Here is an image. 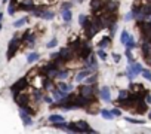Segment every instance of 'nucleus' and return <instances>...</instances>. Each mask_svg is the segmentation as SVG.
<instances>
[{"instance_id": "nucleus-41", "label": "nucleus", "mask_w": 151, "mask_h": 134, "mask_svg": "<svg viewBox=\"0 0 151 134\" xmlns=\"http://www.w3.org/2000/svg\"><path fill=\"white\" fill-rule=\"evenodd\" d=\"M144 101H145L147 104H150V103H151V95H150L148 92H147V94L144 95Z\"/></svg>"}, {"instance_id": "nucleus-25", "label": "nucleus", "mask_w": 151, "mask_h": 134, "mask_svg": "<svg viewBox=\"0 0 151 134\" xmlns=\"http://www.w3.org/2000/svg\"><path fill=\"white\" fill-rule=\"evenodd\" d=\"M89 21H91V20H89V18H88L86 15H83V14H82V15L79 17V23H80V25H82L83 28H85V27H86V25L89 24Z\"/></svg>"}, {"instance_id": "nucleus-14", "label": "nucleus", "mask_w": 151, "mask_h": 134, "mask_svg": "<svg viewBox=\"0 0 151 134\" xmlns=\"http://www.w3.org/2000/svg\"><path fill=\"white\" fill-rule=\"evenodd\" d=\"M91 73H92V72H91L89 69L82 70V72H79V73H77V76H76V81H77V82H82V81H83V79H86Z\"/></svg>"}, {"instance_id": "nucleus-10", "label": "nucleus", "mask_w": 151, "mask_h": 134, "mask_svg": "<svg viewBox=\"0 0 151 134\" xmlns=\"http://www.w3.org/2000/svg\"><path fill=\"white\" fill-rule=\"evenodd\" d=\"M127 70H129V72H132V73L136 76V75H139V73L142 72V66H141V64H138V63H130V64L127 66Z\"/></svg>"}, {"instance_id": "nucleus-18", "label": "nucleus", "mask_w": 151, "mask_h": 134, "mask_svg": "<svg viewBox=\"0 0 151 134\" xmlns=\"http://www.w3.org/2000/svg\"><path fill=\"white\" fill-rule=\"evenodd\" d=\"M61 14H62V18H64V21H65V23H70V21H71V18H73L71 9H62V11H61Z\"/></svg>"}, {"instance_id": "nucleus-48", "label": "nucleus", "mask_w": 151, "mask_h": 134, "mask_svg": "<svg viewBox=\"0 0 151 134\" xmlns=\"http://www.w3.org/2000/svg\"><path fill=\"white\" fill-rule=\"evenodd\" d=\"M142 2H145V3H151V0H142Z\"/></svg>"}, {"instance_id": "nucleus-44", "label": "nucleus", "mask_w": 151, "mask_h": 134, "mask_svg": "<svg viewBox=\"0 0 151 134\" xmlns=\"http://www.w3.org/2000/svg\"><path fill=\"white\" fill-rule=\"evenodd\" d=\"M111 113H113L114 116H120V115H122V112H120L119 109H113V110H111Z\"/></svg>"}, {"instance_id": "nucleus-1", "label": "nucleus", "mask_w": 151, "mask_h": 134, "mask_svg": "<svg viewBox=\"0 0 151 134\" xmlns=\"http://www.w3.org/2000/svg\"><path fill=\"white\" fill-rule=\"evenodd\" d=\"M28 87V76L27 78H21L19 81H17L12 87H11V91H12V95L15 97L18 92H21V91H24L25 88Z\"/></svg>"}, {"instance_id": "nucleus-19", "label": "nucleus", "mask_w": 151, "mask_h": 134, "mask_svg": "<svg viewBox=\"0 0 151 134\" xmlns=\"http://www.w3.org/2000/svg\"><path fill=\"white\" fill-rule=\"evenodd\" d=\"M70 76V70L68 69H64V70H58V75H56V79H61V81H64V79H67Z\"/></svg>"}, {"instance_id": "nucleus-5", "label": "nucleus", "mask_w": 151, "mask_h": 134, "mask_svg": "<svg viewBox=\"0 0 151 134\" xmlns=\"http://www.w3.org/2000/svg\"><path fill=\"white\" fill-rule=\"evenodd\" d=\"M119 11V2L116 0H104V12L116 14Z\"/></svg>"}, {"instance_id": "nucleus-32", "label": "nucleus", "mask_w": 151, "mask_h": 134, "mask_svg": "<svg viewBox=\"0 0 151 134\" xmlns=\"http://www.w3.org/2000/svg\"><path fill=\"white\" fill-rule=\"evenodd\" d=\"M136 46V43H135V40H133V37L130 36V39L127 40V43H126V48H129V49H132V48H135Z\"/></svg>"}, {"instance_id": "nucleus-47", "label": "nucleus", "mask_w": 151, "mask_h": 134, "mask_svg": "<svg viewBox=\"0 0 151 134\" xmlns=\"http://www.w3.org/2000/svg\"><path fill=\"white\" fill-rule=\"evenodd\" d=\"M2 18H3V14L0 12V30H2Z\"/></svg>"}, {"instance_id": "nucleus-21", "label": "nucleus", "mask_w": 151, "mask_h": 134, "mask_svg": "<svg viewBox=\"0 0 151 134\" xmlns=\"http://www.w3.org/2000/svg\"><path fill=\"white\" fill-rule=\"evenodd\" d=\"M19 110L21 112H24V113H27V115H30V116H34L36 115V112L28 106V104H24V106H19Z\"/></svg>"}, {"instance_id": "nucleus-50", "label": "nucleus", "mask_w": 151, "mask_h": 134, "mask_svg": "<svg viewBox=\"0 0 151 134\" xmlns=\"http://www.w3.org/2000/svg\"><path fill=\"white\" fill-rule=\"evenodd\" d=\"M6 2H8V0H3V3H6Z\"/></svg>"}, {"instance_id": "nucleus-8", "label": "nucleus", "mask_w": 151, "mask_h": 134, "mask_svg": "<svg viewBox=\"0 0 151 134\" xmlns=\"http://www.w3.org/2000/svg\"><path fill=\"white\" fill-rule=\"evenodd\" d=\"M14 98H15V101L18 103V106H24V104H28V103H30V97H28L27 94H24V91L18 92Z\"/></svg>"}, {"instance_id": "nucleus-9", "label": "nucleus", "mask_w": 151, "mask_h": 134, "mask_svg": "<svg viewBox=\"0 0 151 134\" xmlns=\"http://www.w3.org/2000/svg\"><path fill=\"white\" fill-rule=\"evenodd\" d=\"M74 124L79 127L80 133H95V130H93V128H91V127H89V124H88L86 121H77V122H74Z\"/></svg>"}, {"instance_id": "nucleus-23", "label": "nucleus", "mask_w": 151, "mask_h": 134, "mask_svg": "<svg viewBox=\"0 0 151 134\" xmlns=\"http://www.w3.org/2000/svg\"><path fill=\"white\" fill-rule=\"evenodd\" d=\"M101 116L104 118V119H113L114 118V115L111 113V110H107V109H101Z\"/></svg>"}, {"instance_id": "nucleus-40", "label": "nucleus", "mask_w": 151, "mask_h": 134, "mask_svg": "<svg viewBox=\"0 0 151 134\" xmlns=\"http://www.w3.org/2000/svg\"><path fill=\"white\" fill-rule=\"evenodd\" d=\"M43 101H45V103H47V104H52V103H53L52 97H49V95H45V97H43Z\"/></svg>"}, {"instance_id": "nucleus-11", "label": "nucleus", "mask_w": 151, "mask_h": 134, "mask_svg": "<svg viewBox=\"0 0 151 134\" xmlns=\"http://www.w3.org/2000/svg\"><path fill=\"white\" fill-rule=\"evenodd\" d=\"M99 95H101V98L104 100V101H111V92H110V88L108 87H104V88H101L99 90Z\"/></svg>"}, {"instance_id": "nucleus-4", "label": "nucleus", "mask_w": 151, "mask_h": 134, "mask_svg": "<svg viewBox=\"0 0 151 134\" xmlns=\"http://www.w3.org/2000/svg\"><path fill=\"white\" fill-rule=\"evenodd\" d=\"M21 43H22V42H21L19 37H14V39L9 42V46H8V60H11V58L17 54V51H18V48H19Z\"/></svg>"}, {"instance_id": "nucleus-38", "label": "nucleus", "mask_w": 151, "mask_h": 134, "mask_svg": "<svg viewBox=\"0 0 151 134\" xmlns=\"http://www.w3.org/2000/svg\"><path fill=\"white\" fill-rule=\"evenodd\" d=\"M129 95V92L126 91V90H122V91H119V98H126Z\"/></svg>"}, {"instance_id": "nucleus-36", "label": "nucleus", "mask_w": 151, "mask_h": 134, "mask_svg": "<svg viewBox=\"0 0 151 134\" xmlns=\"http://www.w3.org/2000/svg\"><path fill=\"white\" fill-rule=\"evenodd\" d=\"M96 54H98V57H99V58H102V60H105V58H107V52H105L104 49H101V48L98 49V52H96Z\"/></svg>"}, {"instance_id": "nucleus-37", "label": "nucleus", "mask_w": 151, "mask_h": 134, "mask_svg": "<svg viewBox=\"0 0 151 134\" xmlns=\"http://www.w3.org/2000/svg\"><path fill=\"white\" fill-rule=\"evenodd\" d=\"M126 57H127L129 64H130V63H133V55H132V52H130V49H129V48L126 49Z\"/></svg>"}, {"instance_id": "nucleus-3", "label": "nucleus", "mask_w": 151, "mask_h": 134, "mask_svg": "<svg viewBox=\"0 0 151 134\" xmlns=\"http://www.w3.org/2000/svg\"><path fill=\"white\" fill-rule=\"evenodd\" d=\"M79 94H82V95H85V97H89V98H93V95L95 94H99V91L95 88V87H92V85H80L79 87Z\"/></svg>"}, {"instance_id": "nucleus-2", "label": "nucleus", "mask_w": 151, "mask_h": 134, "mask_svg": "<svg viewBox=\"0 0 151 134\" xmlns=\"http://www.w3.org/2000/svg\"><path fill=\"white\" fill-rule=\"evenodd\" d=\"M74 54L77 55L80 60H86V58L92 54V48H91V45H89L88 42H83V43H82V46H80L77 51H76Z\"/></svg>"}, {"instance_id": "nucleus-31", "label": "nucleus", "mask_w": 151, "mask_h": 134, "mask_svg": "<svg viewBox=\"0 0 151 134\" xmlns=\"http://www.w3.org/2000/svg\"><path fill=\"white\" fill-rule=\"evenodd\" d=\"M126 121L130 122V124H144L145 122L144 119H135V118H126Z\"/></svg>"}, {"instance_id": "nucleus-15", "label": "nucleus", "mask_w": 151, "mask_h": 134, "mask_svg": "<svg viewBox=\"0 0 151 134\" xmlns=\"http://www.w3.org/2000/svg\"><path fill=\"white\" fill-rule=\"evenodd\" d=\"M43 88H45V90L52 91V90L55 88V85H53V79H50V78H46V76H45V81H43Z\"/></svg>"}, {"instance_id": "nucleus-24", "label": "nucleus", "mask_w": 151, "mask_h": 134, "mask_svg": "<svg viewBox=\"0 0 151 134\" xmlns=\"http://www.w3.org/2000/svg\"><path fill=\"white\" fill-rule=\"evenodd\" d=\"M47 121H49V122H58V121H64V116H62V115H58V113H53V115H50V116L47 118Z\"/></svg>"}, {"instance_id": "nucleus-6", "label": "nucleus", "mask_w": 151, "mask_h": 134, "mask_svg": "<svg viewBox=\"0 0 151 134\" xmlns=\"http://www.w3.org/2000/svg\"><path fill=\"white\" fill-rule=\"evenodd\" d=\"M91 9H92L93 15L99 17L104 12V0H92L91 2Z\"/></svg>"}, {"instance_id": "nucleus-30", "label": "nucleus", "mask_w": 151, "mask_h": 134, "mask_svg": "<svg viewBox=\"0 0 151 134\" xmlns=\"http://www.w3.org/2000/svg\"><path fill=\"white\" fill-rule=\"evenodd\" d=\"M25 23H27V18H21V20H18V21H15V23H14V27H15V28H18V27L24 25Z\"/></svg>"}, {"instance_id": "nucleus-43", "label": "nucleus", "mask_w": 151, "mask_h": 134, "mask_svg": "<svg viewBox=\"0 0 151 134\" xmlns=\"http://www.w3.org/2000/svg\"><path fill=\"white\" fill-rule=\"evenodd\" d=\"M132 18H133V12H129V14H126V17H124L126 21H130Z\"/></svg>"}, {"instance_id": "nucleus-29", "label": "nucleus", "mask_w": 151, "mask_h": 134, "mask_svg": "<svg viewBox=\"0 0 151 134\" xmlns=\"http://www.w3.org/2000/svg\"><path fill=\"white\" fill-rule=\"evenodd\" d=\"M86 84H88V85H93V84H96V76L91 73V75L86 78Z\"/></svg>"}, {"instance_id": "nucleus-51", "label": "nucleus", "mask_w": 151, "mask_h": 134, "mask_svg": "<svg viewBox=\"0 0 151 134\" xmlns=\"http://www.w3.org/2000/svg\"><path fill=\"white\" fill-rule=\"evenodd\" d=\"M79 2H80V0H79Z\"/></svg>"}, {"instance_id": "nucleus-7", "label": "nucleus", "mask_w": 151, "mask_h": 134, "mask_svg": "<svg viewBox=\"0 0 151 134\" xmlns=\"http://www.w3.org/2000/svg\"><path fill=\"white\" fill-rule=\"evenodd\" d=\"M74 51L73 49H70L68 46L67 48H62V49H59V58L64 61V63H68L70 60H73L74 58Z\"/></svg>"}, {"instance_id": "nucleus-46", "label": "nucleus", "mask_w": 151, "mask_h": 134, "mask_svg": "<svg viewBox=\"0 0 151 134\" xmlns=\"http://www.w3.org/2000/svg\"><path fill=\"white\" fill-rule=\"evenodd\" d=\"M113 58H114V61H116V63H119V61H120V55H119V54H113Z\"/></svg>"}, {"instance_id": "nucleus-13", "label": "nucleus", "mask_w": 151, "mask_h": 134, "mask_svg": "<svg viewBox=\"0 0 151 134\" xmlns=\"http://www.w3.org/2000/svg\"><path fill=\"white\" fill-rule=\"evenodd\" d=\"M19 116H21V121L24 122V125L30 127V125L33 124V119H31V116H30V115H27V113H24V112H21V110H19Z\"/></svg>"}, {"instance_id": "nucleus-12", "label": "nucleus", "mask_w": 151, "mask_h": 134, "mask_svg": "<svg viewBox=\"0 0 151 134\" xmlns=\"http://www.w3.org/2000/svg\"><path fill=\"white\" fill-rule=\"evenodd\" d=\"M52 92H53V98H55V100H58V101H59V100H62V98H65V97L68 95L65 91H62V90H59V88H56V87L52 90Z\"/></svg>"}, {"instance_id": "nucleus-17", "label": "nucleus", "mask_w": 151, "mask_h": 134, "mask_svg": "<svg viewBox=\"0 0 151 134\" xmlns=\"http://www.w3.org/2000/svg\"><path fill=\"white\" fill-rule=\"evenodd\" d=\"M82 43H83V40H79V39H77V40H73V42H70V43H68V48H70V49H73V51L76 52V51H77V49L82 46Z\"/></svg>"}, {"instance_id": "nucleus-49", "label": "nucleus", "mask_w": 151, "mask_h": 134, "mask_svg": "<svg viewBox=\"0 0 151 134\" xmlns=\"http://www.w3.org/2000/svg\"><path fill=\"white\" fill-rule=\"evenodd\" d=\"M148 118H150V119H151V110H150V112H148Z\"/></svg>"}, {"instance_id": "nucleus-35", "label": "nucleus", "mask_w": 151, "mask_h": 134, "mask_svg": "<svg viewBox=\"0 0 151 134\" xmlns=\"http://www.w3.org/2000/svg\"><path fill=\"white\" fill-rule=\"evenodd\" d=\"M141 73H142V76H144L147 81H151V72H150V70H144V69H142Z\"/></svg>"}, {"instance_id": "nucleus-28", "label": "nucleus", "mask_w": 151, "mask_h": 134, "mask_svg": "<svg viewBox=\"0 0 151 134\" xmlns=\"http://www.w3.org/2000/svg\"><path fill=\"white\" fill-rule=\"evenodd\" d=\"M129 39H130V34H129L127 31H123V33H122V36H120V42H122L123 45H126Z\"/></svg>"}, {"instance_id": "nucleus-42", "label": "nucleus", "mask_w": 151, "mask_h": 134, "mask_svg": "<svg viewBox=\"0 0 151 134\" xmlns=\"http://www.w3.org/2000/svg\"><path fill=\"white\" fill-rule=\"evenodd\" d=\"M71 6H73L71 3H68V2H65V3L62 5V8H61V11H62V9H71Z\"/></svg>"}, {"instance_id": "nucleus-33", "label": "nucleus", "mask_w": 151, "mask_h": 134, "mask_svg": "<svg viewBox=\"0 0 151 134\" xmlns=\"http://www.w3.org/2000/svg\"><path fill=\"white\" fill-rule=\"evenodd\" d=\"M17 11H18V9H17V5H9V8H8V14H9V15H14Z\"/></svg>"}, {"instance_id": "nucleus-22", "label": "nucleus", "mask_w": 151, "mask_h": 134, "mask_svg": "<svg viewBox=\"0 0 151 134\" xmlns=\"http://www.w3.org/2000/svg\"><path fill=\"white\" fill-rule=\"evenodd\" d=\"M111 45V39L110 37H104L99 43H98V48H101V49H105V48H108Z\"/></svg>"}, {"instance_id": "nucleus-34", "label": "nucleus", "mask_w": 151, "mask_h": 134, "mask_svg": "<svg viewBox=\"0 0 151 134\" xmlns=\"http://www.w3.org/2000/svg\"><path fill=\"white\" fill-rule=\"evenodd\" d=\"M56 88H59V90H62V91H65V92H68V91H70V90H68V85H67V84H64V82H59Z\"/></svg>"}, {"instance_id": "nucleus-45", "label": "nucleus", "mask_w": 151, "mask_h": 134, "mask_svg": "<svg viewBox=\"0 0 151 134\" xmlns=\"http://www.w3.org/2000/svg\"><path fill=\"white\" fill-rule=\"evenodd\" d=\"M50 58H52V60L59 58V52H52V54H50Z\"/></svg>"}, {"instance_id": "nucleus-16", "label": "nucleus", "mask_w": 151, "mask_h": 134, "mask_svg": "<svg viewBox=\"0 0 151 134\" xmlns=\"http://www.w3.org/2000/svg\"><path fill=\"white\" fill-rule=\"evenodd\" d=\"M129 90H130V92H144L145 91V88L141 84H130Z\"/></svg>"}, {"instance_id": "nucleus-26", "label": "nucleus", "mask_w": 151, "mask_h": 134, "mask_svg": "<svg viewBox=\"0 0 151 134\" xmlns=\"http://www.w3.org/2000/svg\"><path fill=\"white\" fill-rule=\"evenodd\" d=\"M39 58H40V55H39L37 52H31V54H30V55L27 57V61H28V63L31 64V63H36V61L39 60Z\"/></svg>"}, {"instance_id": "nucleus-27", "label": "nucleus", "mask_w": 151, "mask_h": 134, "mask_svg": "<svg viewBox=\"0 0 151 134\" xmlns=\"http://www.w3.org/2000/svg\"><path fill=\"white\" fill-rule=\"evenodd\" d=\"M67 130H68V131H73V133H80L79 127L76 125L74 122H71V124H67Z\"/></svg>"}, {"instance_id": "nucleus-20", "label": "nucleus", "mask_w": 151, "mask_h": 134, "mask_svg": "<svg viewBox=\"0 0 151 134\" xmlns=\"http://www.w3.org/2000/svg\"><path fill=\"white\" fill-rule=\"evenodd\" d=\"M53 15H55V14H53L52 11H47V9L43 8V11H42V14H40V18H43V20H52Z\"/></svg>"}, {"instance_id": "nucleus-39", "label": "nucleus", "mask_w": 151, "mask_h": 134, "mask_svg": "<svg viewBox=\"0 0 151 134\" xmlns=\"http://www.w3.org/2000/svg\"><path fill=\"white\" fill-rule=\"evenodd\" d=\"M56 45H58V40H56V39H52V40L47 43V48H55Z\"/></svg>"}]
</instances>
